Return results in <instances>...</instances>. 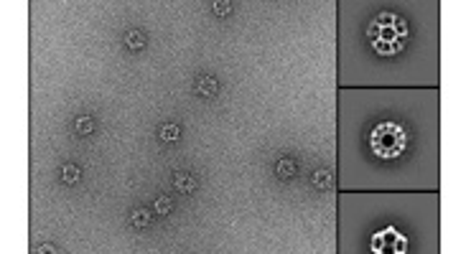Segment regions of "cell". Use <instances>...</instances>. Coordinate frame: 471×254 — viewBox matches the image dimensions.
Returning <instances> with one entry per match:
<instances>
[{
    "label": "cell",
    "instance_id": "obj_1",
    "mask_svg": "<svg viewBox=\"0 0 471 254\" xmlns=\"http://www.w3.org/2000/svg\"><path fill=\"white\" fill-rule=\"evenodd\" d=\"M370 145L379 158L392 160V158L405 153V147H408V132H405V127L397 122H382L372 130Z\"/></svg>",
    "mask_w": 471,
    "mask_h": 254
},
{
    "label": "cell",
    "instance_id": "obj_2",
    "mask_svg": "<svg viewBox=\"0 0 471 254\" xmlns=\"http://www.w3.org/2000/svg\"><path fill=\"white\" fill-rule=\"evenodd\" d=\"M217 89H219L217 79H211V76H199V79H196V92H199V94L214 97V94H217Z\"/></svg>",
    "mask_w": 471,
    "mask_h": 254
},
{
    "label": "cell",
    "instance_id": "obj_3",
    "mask_svg": "<svg viewBox=\"0 0 471 254\" xmlns=\"http://www.w3.org/2000/svg\"><path fill=\"white\" fill-rule=\"evenodd\" d=\"M176 188L181 190V193H191V190L196 188V178L194 176H188V173H176Z\"/></svg>",
    "mask_w": 471,
    "mask_h": 254
},
{
    "label": "cell",
    "instance_id": "obj_4",
    "mask_svg": "<svg viewBox=\"0 0 471 254\" xmlns=\"http://www.w3.org/2000/svg\"><path fill=\"white\" fill-rule=\"evenodd\" d=\"M313 186H318V188H331V183H334V176H331V171H326V168H318V171L313 173Z\"/></svg>",
    "mask_w": 471,
    "mask_h": 254
},
{
    "label": "cell",
    "instance_id": "obj_5",
    "mask_svg": "<svg viewBox=\"0 0 471 254\" xmlns=\"http://www.w3.org/2000/svg\"><path fill=\"white\" fill-rule=\"evenodd\" d=\"M125 46L133 49V51H140V49L145 46L143 33H140V31H127V33H125Z\"/></svg>",
    "mask_w": 471,
    "mask_h": 254
},
{
    "label": "cell",
    "instance_id": "obj_6",
    "mask_svg": "<svg viewBox=\"0 0 471 254\" xmlns=\"http://www.w3.org/2000/svg\"><path fill=\"white\" fill-rule=\"evenodd\" d=\"M278 176L281 178H290V176H295V163L290 160V158H283V160H278Z\"/></svg>",
    "mask_w": 471,
    "mask_h": 254
},
{
    "label": "cell",
    "instance_id": "obj_7",
    "mask_svg": "<svg viewBox=\"0 0 471 254\" xmlns=\"http://www.w3.org/2000/svg\"><path fill=\"white\" fill-rule=\"evenodd\" d=\"M151 219H153V214H151V211H145V208H135L133 216H130V221L135 226H148V224H151Z\"/></svg>",
    "mask_w": 471,
    "mask_h": 254
},
{
    "label": "cell",
    "instance_id": "obj_8",
    "mask_svg": "<svg viewBox=\"0 0 471 254\" xmlns=\"http://www.w3.org/2000/svg\"><path fill=\"white\" fill-rule=\"evenodd\" d=\"M77 132H82V135H90L92 130H94V120L92 117H77Z\"/></svg>",
    "mask_w": 471,
    "mask_h": 254
},
{
    "label": "cell",
    "instance_id": "obj_9",
    "mask_svg": "<svg viewBox=\"0 0 471 254\" xmlns=\"http://www.w3.org/2000/svg\"><path fill=\"white\" fill-rule=\"evenodd\" d=\"M179 135H181V130H179V125H163L161 127V137L163 140H179Z\"/></svg>",
    "mask_w": 471,
    "mask_h": 254
},
{
    "label": "cell",
    "instance_id": "obj_10",
    "mask_svg": "<svg viewBox=\"0 0 471 254\" xmlns=\"http://www.w3.org/2000/svg\"><path fill=\"white\" fill-rule=\"evenodd\" d=\"M79 181V168L77 165H67L64 168V183H77Z\"/></svg>",
    "mask_w": 471,
    "mask_h": 254
},
{
    "label": "cell",
    "instance_id": "obj_11",
    "mask_svg": "<svg viewBox=\"0 0 471 254\" xmlns=\"http://www.w3.org/2000/svg\"><path fill=\"white\" fill-rule=\"evenodd\" d=\"M153 208H156V214H161V216H163V214H168V211H171V201H168L166 196H161V198L156 201V206H153Z\"/></svg>",
    "mask_w": 471,
    "mask_h": 254
},
{
    "label": "cell",
    "instance_id": "obj_12",
    "mask_svg": "<svg viewBox=\"0 0 471 254\" xmlns=\"http://www.w3.org/2000/svg\"><path fill=\"white\" fill-rule=\"evenodd\" d=\"M232 10V3H229V0H222V3H214V13H217V15H227Z\"/></svg>",
    "mask_w": 471,
    "mask_h": 254
},
{
    "label": "cell",
    "instance_id": "obj_13",
    "mask_svg": "<svg viewBox=\"0 0 471 254\" xmlns=\"http://www.w3.org/2000/svg\"><path fill=\"white\" fill-rule=\"evenodd\" d=\"M36 252H38V254H49V252H56V249H54L51 244H44V247H38Z\"/></svg>",
    "mask_w": 471,
    "mask_h": 254
}]
</instances>
